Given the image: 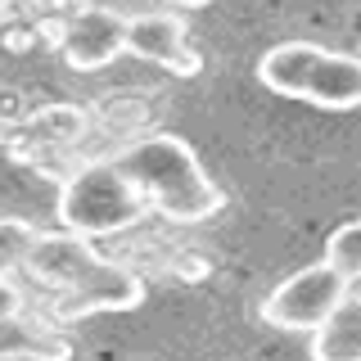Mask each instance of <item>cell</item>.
Returning a JSON list of instances; mask_svg holds the SVG:
<instances>
[{"instance_id": "277c9868", "label": "cell", "mask_w": 361, "mask_h": 361, "mask_svg": "<svg viewBox=\"0 0 361 361\" xmlns=\"http://www.w3.org/2000/svg\"><path fill=\"white\" fill-rule=\"evenodd\" d=\"M353 293L338 271L325 262H312L302 271L285 276L276 289L262 298V321L271 330H289V334H316L330 316L343 307V298Z\"/></svg>"}, {"instance_id": "9c48e42d", "label": "cell", "mask_w": 361, "mask_h": 361, "mask_svg": "<svg viewBox=\"0 0 361 361\" xmlns=\"http://www.w3.org/2000/svg\"><path fill=\"white\" fill-rule=\"evenodd\" d=\"M0 361H73V338L27 312L0 321Z\"/></svg>"}, {"instance_id": "9a60e30c", "label": "cell", "mask_w": 361, "mask_h": 361, "mask_svg": "<svg viewBox=\"0 0 361 361\" xmlns=\"http://www.w3.org/2000/svg\"><path fill=\"white\" fill-rule=\"evenodd\" d=\"M172 9H203V5H212V0H167Z\"/></svg>"}, {"instance_id": "7c38bea8", "label": "cell", "mask_w": 361, "mask_h": 361, "mask_svg": "<svg viewBox=\"0 0 361 361\" xmlns=\"http://www.w3.org/2000/svg\"><path fill=\"white\" fill-rule=\"evenodd\" d=\"M325 262H330L348 285L361 280V217H353V221H343V226L330 231V240H325Z\"/></svg>"}, {"instance_id": "8fae6325", "label": "cell", "mask_w": 361, "mask_h": 361, "mask_svg": "<svg viewBox=\"0 0 361 361\" xmlns=\"http://www.w3.org/2000/svg\"><path fill=\"white\" fill-rule=\"evenodd\" d=\"M41 226H32L27 217H0V276H14V271H27L32 248L41 244Z\"/></svg>"}, {"instance_id": "52a82bcc", "label": "cell", "mask_w": 361, "mask_h": 361, "mask_svg": "<svg viewBox=\"0 0 361 361\" xmlns=\"http://www.w3.org/2000/svg\"><path fill=\"white\" fill-rule=\"evenodd\" d=\"M99 262H104V257L90 248V240H82V235H73V231H45L41 244L32 248L27 276L45 289L73 293Z\"/></svg>"}, {"instance_id": "ba28073f", "label": "cell", "mask_w": 361, "mask_h": 361, "mask_svg": "<svg viewBox=\"0 0 361 361\" xmlns=\"http://www.w3.org/2000/svg\"><path fill=\"white\" fill-rule=\"evenodd\" d=\"M140 302H145L140 276L127 271L122 262H109L104 257L73 293H59V316L77 321V316H90V312H131Z\"/></svg>"}, {"instance_id": "30bf717a", "label": "cell", "mask_w": 361, "mask_h": 361, "mask_svg": "<svg viewBox=\"0 0 361 361\" xmlns=\"http://www.w3.org/2000/svg\"><path fill=\"white\" fill-rule=\"evenodd\" d=\"M312 361H361V293H348L343 307L312 334Z\"/></svg>"}, {"instance_id": "5b68a950", "label": "cell", "mask_w": 361, "mask_h": 361, "mask_svg": "<svg viewBox=\"0 0 361 361\" xmlns=\"http://www.w3.org/2000/svg\"><path fill=\"white\" fill-rule=\"evenodd\" d=\"M118 54H127V14L82 0L77 14L59 27V59L73 73H95V68H109Z\"/></svg>"}, {"instance_id": "8992f818", "label": "cell", "mask_w": 361, "mask_h": 361, "mask_svg": "<svg viewBox=\"0 0 361 361\" xmlns=\"http://www.w3.org/2000/svg\"><path fill=\"white\" fill-rule=\"evenodd\" d=\"M127 54L163 68L172 77H199L203 59L190 45V27L185 18L172 9H158V14H127Z\"/></svg>"}, {"instance_id": "6da1fadb", "label": "cell", "mask_w": 361, "mask_h": 361, "mask_svg": "<svg viewBox=\"0 0 361 361\" xmlns=\"http://www.w3.org/2000/svg\"><path fill=\"white\" fill-rule=\"evenodd\" d=\"M118 163L135 185L145 190L154 212H163L176 226L208 221L226 208V190L203 172L199 154L190 149V140H180L172 131H149L135 135L131 145L118 149Z\"/></svg>"}, {"instance_id": "3957f363", "label": "cell", "mask_w": 361, "mask_h": 361, "mask_svg": "<svg viewBox=\"0 0 361 361\" xmlns=\"http://www.w3.org/2000/svg\"><path fill=\"white\" fill-rule=\"evenodd\" d=\"M149 199L135 180L122 172L118 158H95L82 163L59 190V231H73L82 240L95 235L131 231L135 221L149 217Z\"/></svg>"}, {"instance_id": "4fadbf2b", "label": "cell", "mask_w": 361, "mask_h": 361, "mask_svg": "<svg viewBox=\"0 0 361 361\" xmlns=\"http://www.w3.org/2000/svg\"><path fill=\"white\" fill-rule=\"evenodd\" d=\"M50 145H73L77 135L86 131V113L77 104H50L45 113H37V122H32Z\"/></svg>"}, {"instance_id": "7a4b0ae2", "label": "cell", "mask_w": 361, "mask_h": 361, "mask_svg": "<svg viewBox=\"0 0 361 361\" xmlns=\"http://www.w3.org/2000/svg\"><path fill=\"white\" fill-rule=\"evenodd\" d=\"M257 77L267 90L285 99H302L312 109H361V59L343 50H325L312 41L271 45L257 59Z\"/></svg>"}, {"instance_id": "5bb4252c", "label": "cell", "mask_w": 361, "mask_h": 361, "mask_svg": "<svg viewBox=\"0 0 361 361\" xmlns=\"http://www.w3.org/2000/svg\"><path fill=\"white\" fill-rule=\"evenodd\" d=\"M14 312H23V298H18V289L0 276V321H5V316H14Z\"/></svg>"}]
</instances>
